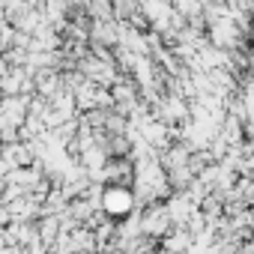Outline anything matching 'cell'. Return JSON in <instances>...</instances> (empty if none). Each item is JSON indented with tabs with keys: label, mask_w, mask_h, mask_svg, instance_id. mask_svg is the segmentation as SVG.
I'll return each mask as SVG.
<instances>
[{
	"label": "cell",
	"mask_w": 254,
	"mask_h": 254,
	"mask_svg": "<svg viewBox=\"0 0 254 254\" xmlns=\"http://www.w3.org/2000/svg\"><path fill=\"white\" fill-rule=\"evenodd\" d=\"M102 212L114 221H123L126 215L135 212L132 203V189H120V186H105L102 191Z\"/></svg>",
	"instance_id": "6da1fadb"
},
{
	"label": "cell",
	"mask_w": 254,
	"mask_h": 254,
	"mask_svg": "<svg viewBox=\"0 0 254 254\" xmlns=\"http://www.w3.org/2000/svg\"><path fill=\"white\" fill-rule=\"evenodd\" d=\"M168 230H171V218L165 212V203H153L141 212V236H150L159 242Z\"/></svg>",
	"instance_id": "7a4b0ae2"
},
{
	"label": "cell",
	"mask_w": 254,
	"mask_h": 254,
	"mask_svg": "<svg viewBox=\"0 0 254 254\" xmlns=\"http://www.w3.org/2000/svg\"><path fill=\"white\" fill-rule=\"evenodd\" d=\"M75 254H84V251H75Z\"/></svg>",
	"instance_id": "277c9868"
},
{
	"label": "cell",
	"mask_w": 254,
	"mask_h": 254,
	"mask_svg": "<svg viewBox=\"0 0 254 254\" xmlns=\"http://www.w3.org/2000/svg\"><path fill=\"white\" fill-rule=\"evenodd\" d=\"M233 254H254V245H251V242H239Z\"/></svg>",
	"instance_id": "3957f363"
}]
</instances>
